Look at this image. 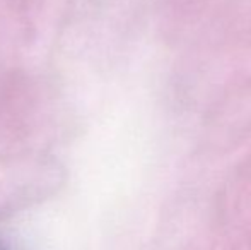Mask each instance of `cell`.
Returning a JSON list of instances; mask_svg holds the SVG:
<instances>
[{
    "label": "cell",
    "mask_w": 251,
    "mask_h": 250,
    "mask_svg": "<svg viewBox=\"0 0 251 250\" xmlns=\"http://www.w3.org/2000/svg\"><path fill=\"white\" fill-rule=\"evenodd\" d=\"M0 250H10L9 247H7L5 244H3V242H0Z\"/></svg>",
    "instance_id": "6da1fadb"
}]
</instances>
